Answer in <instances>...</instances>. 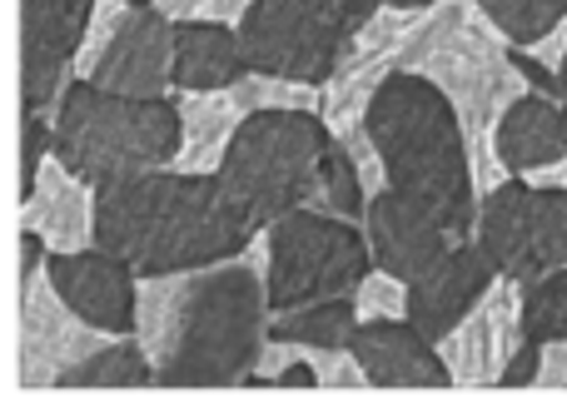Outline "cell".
I'll return each mask as SVG.
<instances>
[{
	"mask_svg": "<svg viewBox=\"0 0 567 413\" xmlns=\"http://www.w3.org/2000/svg\"><path fill=\"white\" fill-rule=\"evenodd\" d=\"M269 304L293 309L313 304V299L353 295L363 275L373 269V249L363 225L329 209H289V215L269 219Z\"/></svg>",
	"mask_w": 567,
	"mask_h": 413,
	"instance_id": "cell-8",
	"label": "cell"
},
{
	"mask_svg": "<svg viewBox=\"0 0 567 413\" xmlns=\"http://www.w3.org/2000/svg\"><path fill=\"white\" fill-rule=\"evenodd\" d=\"M538 374H543V339H523V349L513 354V364H508V374H503V389H523V384H538Z\"/></svg>",
	"mask_w": 567,
	"mask_h": 413,
	"instance_id": "cell-33",
	"label": "cell"
},
{
	"mask_svg": "<svg viewBox=\"0 0 567 413\" xmlns=\"http://www.w3.org/2000/svg\"><path fill=\"white\" fill-rule=\"evenodd\" d=\"M373 389H449L453 369L413 319H359L349 339Z\"/></svg>",
	"mask_w": 567,
	"mask_h": 413,
	"instance_id": "cell-17",
	"label": "cell"
},
{
	"mask_svg": "<svg viewBox=\"0 0 567 413\" xmlns=\"http://www.w3.org/2000/svg\"><path fill=\"white\" fill-rule=\"evenodd\" d=\"M229 90H235L245 115H255V110H319L323 115V85H309V80H284V75H265V70H249Z\"/></svg>",
	"mask_w": 567,
	"mask_h": 413,
	"instance_id": "cell-25",
	"label": "cell"
},
{
	"mask_svg": "<svg viewBox=\"0 0 567 413\" xmlns=\"http://www.w3.org/2000/svg\"><path fill=\"white\" fill-rule=\"evenodd\" d=\"M155 6L169 20H229V25H239L255 0H155Z\"/></svg>",
	"mask_w": 567,
	"mask_h": 413,
	"instance_id": "cell-32",
	"label": "cell"
},
{
	"mask_svg": "<svg viewBox=\"0 0 567 413\" xmlns=\"http://www.w3.org/2000/svg\"><path fill=\"white\" fill-rule=\"evenodd\" d=\"M353 329H359L353 295L313 299V304H293L269 314V339H289V344H313V349H349Z\"/></svg>",
	"mask_w": 567,
	"mask_h": 413,
	"instance_id": "cell-23",
	"label": "cell"
},
{
	"mask_svg": "<svg viewBox=\"0 0 567 413\" xmlns=\"http://www.w3.org/2000/svg\"><path fill=\"white\" fill-rule=\"evenodd\" d=\"M50 155H55V115L25 105V115H20V205L35 195L40 165H45Z\"/></svg>",
	"mask_w": 567,
	"mask_h": 413,
	"instance_id": "cell-28",
	"label": "cell"
},
{
	"mask_svg": "<svg viewBox=\"0 0 567 413\" xmlns=\"http://www.w3.org/2000/svg\"><path fill=\"white\" fill-rule=\"evenodd\" d=\"M105 339V329L85 324L75 309L60 299V289L50 285V275L30 279L20 289V389H60L65 369H75L85 354H95Z\"/></svg>",
	"mask_w": 567,
	"mask_h": 413,
	"instance_id": "cell-11",
	"label": "cell"
},
{
	"mask_svg": "<svg viewBox=\"0 0 567 413\" xmlns=\"http://www.w3.org/2000/svg\"><path fill=\"white\" fill-rule=\"evenodd\" d=\"M130 6H155V0H130Z\"/></svg>",
	"mask_w": 567,
	"mask_h": 413,
	"instance_id": "cell-38",
	"label": "cell"
},
{
	"mask_svg": "<svg viewBox=\"0 0 567 413\" xmlns=\"http://www.w3.org/2000/svg\"><path fill=\"white\" fill-rule=\"evenodd\" d=\"M50 285L60 289L70 309H75L85 324L105 329V334H135L140 319V275L130 259L110 255V249L90 245V249H70L45 259Z\"/></svg>",
	"mask_w": 567,
	"mask_h": 413,
	"instance_id": "cell-13",
	"label": "cell"
},
{
	"mask_svg": "<svg viewBox=\"0 0 567 413\" xmlns=\"http://www.w3.org/2000/svg\"><path fill=\"white\" fill-rule=\"evenodd\" d=\"M155 384V359L140 344V334H115L85 354L75 369H65L60 389H150Z\"/></svg>",
	"mask_w": 567,
	"mask_h": 413,
	"instance_id": "cell-22",
	"label": "cell"
},
{
	"mask_svg": "<svg viewBox=\"0 0 567 413\" xmlns=\"http://www.w3.org/2000/svg\"><path fill=\"white\" fill-rule=\"evenodd\" d=\"M399 70L429 75L453 100L463 135H468L478 195L503 185L508 169L493 155V130H498L503 110L518 95H528L533 85L513 60V40L483 16L478 0H439V6L423 10V20L409 30L399 50Z\"/></svg>",
	"mask_w": 567,
	"mask_h": 413,
	"instance_id": "cell-3",
	"label": "cell"
},
{
	"mask_svg": "<svg viewBox=\"0 0 567 413\" xmlns=\"http://www.w3.org/2000/svg\"><path fill=\"white\" fill-rule=\"evenodd\" d=\"M20 225L35 229L55 255L90 249L95 245V185H85L65 159L50 155L45 165H40L35 195L20 205Z\"/></svg>",
	"mask_w": 567,
	"mask_h": 413,
	"instance_id": "cell-18",
	"label": "cell"
},
{
	"mask_svg": "<svg viewBox=\"0 0 567 413\" xmlns=\"http://www.w3.org/2000/svg\"><path fill=\"white\" fill-rule=\"evenodd\" d=\"M353 309H359V319H409V285L373 265L363 285L353 289Z\"/></svg>",
	"mask_w": 567,
	"mask_h": 413,
	"instance_id": "cell-30",
	"label": "cell"
},
{
	"mask_svg": "<svg viewBox=\"0 0 567 413\" xmlns=\"http://www.w3.org/2000/svg\"><path fill=\"white\" fill-rule=\"evenodd\" d=\"M339 140H343V149H349V159H353V169H359V179H363V189H369V199L383 195V189H389V169H383V155H379V145H373L369 125L349 130V135H339Z\"/></svg>",
	"mask_w": 567,
	"mask_h": 413,
	"instance_id": "cell-31",
	"label": "cell"
},
{
	"mask_svg": "<svg viewBox=\"0 0 567 413\" xmlns=\"http://www.w3.org/2000/svg\"><path fill=\"white\" fill-rule=\"evenodd\" d=\"M558 70H563V105H567V55H563V65H558Z\"/></svg>",
	"mask_w": 567,
	"mask_h": 413,
	"instance_id": "cell-37",
	"label": "cell"
},
{
	"mask_svg": "<svg viewBox=\"0 0 567 413\" xmlns=\"http://www.w3.org/2000/svg\"><path fill=\"white\" fill-rule=\"evenodd\" d=\"M369 135L383 155L389 185L429 205L458 239L478 235V179L463 120L429 75L393 70L369 105Z\"/></svg>",
	"mask_w": 567,
	"mask_h": 413,
	"instance_id": "cell-4",
	"label": "cell"
},
{
	"mask_svg": "<svg viewBox=\"0 0 567 413\" xmlns=\"http://www.w3.org/2000/svg\"><path fill=\"white\" fill-rule=\"evenodd\" d=\"M309 209H329V215H343V219H353V225H363V215H369V189H363L359 169H353L339 135H333V145L323 149V159H319V189H313Z\"/></svg>",
	"mask_w": 567,
	"mask_h": 413,
	"instance_id": "cell-24",
	"label": "cell"
},
{
	"mask_svg": "<svg viewBox=\"0 0 567 413\" xmlns=\"http://www.w3.org/2000/svg\"><path fill=\"white\" fill-rule=\"evenodd\" d=\"M333 145V130L319 110H255L239 120L219 175L259 215V225L313 205L319 159Z\"/></svg>",
	"mask_w": 567,
	"mask_h": 413,
	"instance_id": "cell-6",
	"label": "cell"
},
{
	"mask_svg": "<svg viewBox=\"0 0 567 413\" xmlns=\"http://www.w3.org/2000/svg\"><path fill=\"white\" fill-rule=\"evenodd\" d=\"M179 149H185V120H179V100L169 95H115L75 75L55 105V155L95 189L110 179L175 165Z\"/></svg>",
	"mask_w": 567,
	"mask_h": 413,
	"instance_id": "cell-5",
	"label": "cell"
},
{
	"mask_svg": "<svg viewBox=\"0 0 567 413\" xmlns=\"http://www.w3.org/2000/svg\"><path fill=\"white\" fill-rule=\"evenodd\" d=\"M179 120H185V149H179L175 169L219 175L229 140H235L239 120H245L235 90H179Z\"/></svg>",
	"mask_w": 567,
	"mask_h": 413,
	"instance_id": "cell-21",
	"label": "cell"
},
{
	"mask_svg": "<svg viewBox=\"0 0 567 413\" xmlns=\"http://www.w3.org/2000/svg\"><path fill=\"white\" fill-rule=\"evenodd\" d=\"M363 235H369L373 265L399 275L403 285L423 279L453 245H458V235H453L429 205H419L413 195H403V189H393V185L369 199Z\"/></svg>",
	"mask_w": 567,
	"mask_h": 413,
	"instance_id": "cell-14",
	"label": "cell"
},
{
	"mask_svg": "<svg viewBox=\"0 0 567 413\" xmlns=\"http://www.w3.org/2000/svg\"><path fill=\"white\" fill-rule=\"evenodd\" d=\"M269 314V239L259 229L235 259L140 279L135 334L155 359V384L235 389L265 359Z\"/></svg>",
	"mask_w": 567,
	"mask_h": 413,
	"instance_id": "cell-1",
	"label": "cell"
},
{
	"mask_svg": "<svg viewBox=\"0 0 567 413\" xmlns=\"http://www.w3.org/2000/svg\"><path fill=\"white\" fill-rule=\"evenodd\" d=\"M275 389H319V374H313V364H309V354H299L289 369L275 379Z\"/></svg>",
	"mask_w": 567,
	"mask_h": 413,
	"instance_id": "cell-35",
	"label": "cell"
},
{
	"mask_svg": "<svg viewBox=\"0 0 567 413\" xmlns=\"http://www.w3.org/2000/svg\"><path fill=\"white\" fill-rule=\"evenodd\" d=\"M478 6L513 45H538L567 16V0H478Z\"/></svg>",
	"mask_w": 567,
	"mask_h": 413,
	"instance_id": "cell-26",
	"label": "cell"
},
{
	"mask_svg": "<svg viewBox=\"0 0 567 413\" xmlns=\"http://www.w3.org/2000/svg\"><path fill=\"white\" fill-rule=\"evenodd\" d=\"M383 6H399V10H429V6H439V0H383Z\"/></svg>",
	"mask_w": 567,
	"mask_h": 413,
	"instance_id": "cell-36",
	"label": "cell"
},
{
	"mask_svg": "<svg viewBox=\"0 0 567 413\" xmlns=\"http://www.w3.org/2000/svg\"><path fill=\"white\" fill-rule=\"evenodd\" d=\"M259 229V215L229 189L225 175L165 165L95 189V245L130 259L140 279L235 259Z\"/></svg>",
	"mask_w": 567,
	"mask_h": 413,
	"instance_id": "cell-2",
	"label": "cell"
},
{
	"mask_svg": "<svg viewBox=\"0 0 567 413\" xmlns=\"http://www.w3.org/2000/svg\"><path fill=\"white\" fill-rule=\"evenodd\" d=\"M478 245L498 265V275L533 285L567 265V189L533 185L513 175L493 185L478 205Z\"/></svg>",
	"mask_w": 567,
	"mask_h": 413,
	"instance_id": "cell-9",
	"label": "cell"
},
{
	"mask_svg": "<svg viewBox=\"0 0 567 413\" xmlns=\"http://www.w3.org/2000/svg\"><path fill=\"white\" fill-rule=\"evenodd\" d=\"M493 155L508 175H533V169L567 159V105L538 90L518 95L493 130Z\"/></svg>",
	"mask_w": 567,
	"mask_h": 413,
	"instance_id": "cell-19",
	"label": "cell"
},
{
	"mask_svg": "<svg viewBox=\"0 0 567 413\" xmlns=\"http://www.w3.org/2000/svg\"><path fill=\"white\" fill-rule=\"evenodd\" d=\"M493 285H498V265H493L488 249L478 245V235L458 239L429 275L409 285V319L439 344L443 334H453V329L483 304V295H488Z\"/></svg>",
	"mask_w": 567,
	"mask_h": 413,
	"instance_id": "cell-16",
	"label": "cell"
},
{
	"mask_svg": "<svg viewBox=\"0 0 567 413\" xmlns=\"http://www.w3.org/2000/svg\"><path fill=\"white\" fill-rule=\"evenodd\" d=\"M95 0H20V105L55 115Z\"/></svg>",
	"mask_w": 567,
	"mask_h": 413,
	"instance_id": "cell-10",
	"label": "cell"
},
{
	"mask_svg": "<svg viewBox=\"0 0 567 413\" xmlns=\"http://www.w3.org/2000/svg\"><path fill=\"white\" fill-rule=\"evenodd\" d=\"M90 80L100 90L140 100H159L165 90H175V20L159 6H135L120 25L115 45L90 70Z\"/></svg>",
	"mask_w": 567,
	"mask_h": 413,
	"instance_id": "cell-15",
	"label": "cell"
},
{
	"mask_svg": "<svg viewBox=\"0 0 567 413\" xmlns=\"http://www.w3.org/2000/svg\"><path fill=\"white\" fill-rule=\"evenodd\" d=\"M249 75L239 25L229 20H175V90H229Z\"/></svg>",
	"mask_w": 567,
	"mask_h": 413,
	"instance_id": "cell-20",
	"label": "cell"
},
{
	"mask_svg": "<svg viewBox=\"0 0 567 413\" xmlns=\"http://www.w3.org/2000/svg\"><path fill=\"white\" fill-rule=\"evenodd\" d=\"M538 384L567 389V339H548V344H543V374H538Z\"/></svg>",
	"mask_w": 567,
	"mask_h": 413,
	"instance_id": "cell-34",
	"label": "cell"
},
{
	"mask_svg": "<svg viewBox=\"0 0 567 413\" xmlns=\"http://www.w3.org/2000/svg\"><path fill=\"white\" fill-rule=\"evenodd\" d=\"M528 339V319H523V285L498 275V285L483 295V304L463 319L453 334L439 339L443 364L453 369V384L463 389H493L503 384L513 354Z\"/></svg>",
	"mask_w": 567,
	"mask_h": 413,
	"instance_id": "cell-12",
	"label": "cell"
},
{
	"mask_svg": "<svg viewBox=\"0 0 567 413\" xmlns=\"http://www.w3.org/2000/svg\"><path fill=\"white\" fill-rule=\"evenodd\" d=\"M130 0H95V10H90V25H85V40H80V55H75V75L90 80V70L100 65V55H105L110 45H115L120 25L130 20Z\"/></svg>",
	"mask_w": 567,
	"mask_h": 413,
	"instance_id": "cell-29",
	"label": "cell"
},
{
	"mask_svg": "<svg viewBox=\"0 0 567 413\" xmlns=\"http://www.w3.org/2000/svg\"><path fill=\"white\" fill-rule=\"evenodd\" d=\"M383 0H255L239 20L249 70L329 85L349 40Z\"/></svg>",
	"mask_w": 567,
	"mask_h": 413,
	"instance_id": "cell-7",
	"label": "cell"
},
{
	"mask_svg": "<svg viewBox=\"0 0 567 413\" xmlns=\"http://www.w3.org/2000/svg\"><path fill=\"white\" fill-rule=\"evenodd\" d=\"M523 319H528L533 339H567V265L553 275L523 285Z\"/></svg>",
	"mask_w": 567,
	"mask_h": 413,
	"instance_id": "cell-27",
	"label": "cell"
}]
</instances>
